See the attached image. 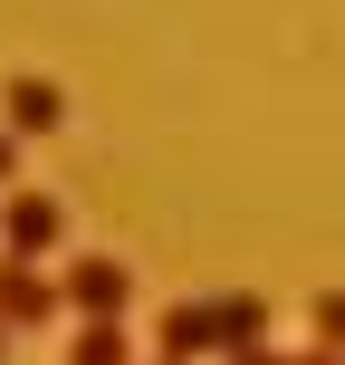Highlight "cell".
<instances>
[{
    "label": "cell",
    "instance_id": "1",
    "mask_svg": "<svg viewBox=\"0 0 345 365\" xmlns=\"http://www.w3.org/2000/svg\"><path fill=\"white\" fill-rule=\"evenodd\" d=\"M154 346H164V365H192V356H221V365H230L240 346H269V298H250V289L182 298V308L154 317Z\"/></svg>",
    "mask_w": 345,
    "mask_h": 365
},
{
    "label": "cell",
    "instance_id": "2",
    "mask_svg": "<svg viewBox=\"0 0 345 365\" xmlns=\"http://www.w3.org/2000/svg\"><path fill=\"white\" fill-rule=\"evenodd\" d=\"M58 289H68V317L77 327H106V317H125V298H134V279H125V259H68V279H58Z\"/></svg>",
    "mask_w": 345,
    "mask_h": 365
},
{
    "label": "cell",
    "instance_id": "3",
    "mask_svg": "<svg viewBox=\"0 0 345 365\" xmlns=\"http://www.w3.org/2000/svg\"><path fill=\"white\" fill-rule=\"evenodd\" d=\"M58 240H68V212L48 192H10L0 202V259H48Z\"/></svg>",
    "mask_w": 345,
    "mask_h": 365
},
{
    "label": "cell",
    "instance_id": "4",
    "mask_svg": "<svg viewBox=\"0 0 345 365\" xmlns=\"http://www.w3.org/2000/svg\"><path fill=\"white\" fill-rule=\"evenodd\" d=\"M68 308V289H58L38 259H0V327H38V317Z\"/></svg>",
    "mask_w": 345,
    "mask_h": 365
},
{
    "label": "cell",
    "instance_id": "5",
    "mask_svg": "<svg viewBox=\"0 0 345 365\" xmlns=\"http://www.w3.org/2000/svg\"><path fill=\"white\" fill-rule=\"evenodd\" d=\"M0 125L10 135H58L68 125V87H58V77H10V87H0Z\"/></svg>",
    "mask_w": 345,
    "mask_h": 365
},
{
    "label": "cell",
    "instance_id": "6",
    "mask_svg": "<svg viewBox=\"0 0 345 365\" xmlns=\"http://www.w3.org/2000/svg\"><path fill=\"white\" fill-rule=\"evenodd\" d=\"M68 365H134V356H125V327H115V317H106V327H77Z\"/></svg>",
    "mask_w": 345,
    "mask_h": 365
},
{
    "label": "cell",
    "instance_id": "7",
    "mask_svg": "<svg viewBox=\"0 0 345 365\" xmlns=\"http://www.w3.org/2000/svg\"><path fill=\"white\" fill-rule=\"evenodd\" d=\"M307 317H317V346H336V356H345V289H327Z\"/></svg>",
    "mask_w": 345,
    "mask_h": 365
},
{
    "label": "cell",
    "instance_id": "8",
    "mask_svg": "<svg viewBox=\"0 0 345 365\" xmlns=\"http://www.w3.org/2000/svg\"><path fill=\"white\" fill-rule=\"evenodd\" d=\"M230 365H345L336 346H307V356H278V346H240Z\"/></svg>",
    "mask_w": 345,
    "mask_h": 365
},
{
    "label": "cell",
    "instance_id": "9",
    "mask_svg": "<svg viewBox=\"0 0 345 365\" xmlns=\"http://www.w3.org/2000/svg\"><path fill=\"white\" fill-rule=\"evenodd\" d=\"M10 182H19V135L0 125V192H10Z\"/></svg>",
    "mask_w": 345,
    "mask_h": 365
},
{
    "label": "cell",
    "instance_id": "10",
    "mask_svg": "<svg viewBox=\"0 0 345 365\" xmlns=\"http://www.w3.org/2000/svg\"><path fill=\"white\" fill-rule=\"evenodd\" d=\"M0 356H10V327H0Z\"/></svg>",
    "mask_w": 345,
    "mask_h": 365
}]
</instances>
